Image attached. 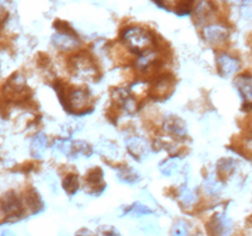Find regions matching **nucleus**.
I'll use <instances>...</instances> for the list:
<instances>
[{
    "label": "nucleus",
    "mask_w": 252,
    "mask_h": 236,
    "mask_svg": "<svg viewBox=\"0 0 252 236\" xmlns=\"http://www.w3.org/2000/svg\"><path fill=\"white\" fill-rule=\"evenodd\" d=\"M24 213V202L16 192L7 191L0 196V219H19Z\"/></svg>",
    "instance_id": "423d86ee"
},
{
    "label": "nucleus",
    "mask_w": 252,
    "mask_h": 236,
    "mask_svg": "<svg viewBox=\"0 0 252 236\" xmlns=\"http://www.w3.org/2000/svg\"><path fill=\"white\" fill-rule=\"evenodd\" d=\"M25 202H26V206L31 209L32 213H39L44 209V202L42 197L39 196L38 192L33 188H30L26 191V196H25Z\"/></svg>",
    "instance_id": "b1692460"
},
{
    "label": "nucleus",
    "mask_w": 252,
    "mask_h": 236,
    "mask_svg": "<svg viewBox=\"0 0 252 236\" xmlns=\"http://www.w3.org/2000/svg\"><path fill=\"white\" fill-rule=\"evenodd\" d=\"M161 9L184 16L192 12L194 0H153Z\"/></svg>",
    "instance_id": "dca6fc26"
},
{
    "label": "nucleus",
    "mask_w": 252,
    "mask_h": 236,
    "mask_svg": "<svg viewBox=\"0 0 252 236\" xmlns=\"http://www.w3.org/2000/svg\"><path fill=\"white\" fill-rule=\"evenodd\" d=\"M120 42L134 58L157 51L155 34L142 26H128L121 31Z\"/></svg>",
    "instance_id": "f257e3e1"
},
{
    "label": "nucleus",
    "mask_w": 252,
    "mask_h": 236,
    "mask_svg": "<svg viewBox=\"0 0 252 236\" xmlns=\"http://www.w3.org/2000/svg\"><path fill=\"white\" fill-rule=\"evenodd\" d=\"M217 6L212 0H198L196 6L192 9L193 21L197 26H202L216 21L213 20L217 15Z\"/></svg>",
    "instance_id": "f8f14e48"
},
{
    "label": "nucleus",
    "mask_w": 252,
    "mask_h": 236,
    "mask_svg": "<svg viewBox=\"0 0 252 236\" xmlns=\"http://www.w3.org/2000/svg\"><path fill=\"white\" fill-rule=\"evenodd\" d=\"M209 236H228L231 230V220L224 213H217L207 224Z\"/></svg>",
    "instance_id": "4468645a"
},
{
    "label": "nucleus",
    "mask_w": 252,
    "mask_h": 236,
    "mask_svg": "<svg viewBox=\"0 0 252 236\" xmlns=\"http://www.w3.org/2000/svg\"><path fill=\"white\" fill-rule=\"evenodd\" d=\"M217 68H218V73L220 74V76L229 78L238 73V70L240 69V60L229 53L220 52L219 54H217Z\"/></svg>",
    "instance_id": "2eb2a0df"
},
{
    "label": "nucleus",
    "mask_w": 252,
    "mask_h": 236,
    "mask_svg": "<svg viewBox=\"0 0 252 236\" xmlns=\"http://www.w3.org/2000/svg\"><path fill=\"white\" fill-rule=\"evenodd\" d=\"M0 1H1L2 2V4H10V2H11L12 1V0H0Z\"/></svg>",
    "instance_id": "72a5a7b5"
},
{
    "label": "nucleus",
    "mask_w": 252,
    "mask_h": 236,
    "mask_svg": "<svg viewBox=\"0 0 252 236\" xmlns=\"http://www.w3.org/2000/svg\"><path fill=\"white\" fill-rule=\"evenodd\" d=\"M175 76L169 73H162L153 80L152 85L149 86L148 96L155 101H165L175 92Z\"/></svg>",
    "instance_id": "6e6552de"
},
{
    "label": "nucleus",
    "mask_w": 252,
    "mask_h": 236,
    "mask_svg": "<svg viewBox=\"0 0 252 236\" xmlns=\"http://www.w3.org/2000/svg\"><path fill=\"white\" fill-rule=\"evenodd\" d=\"M226 1H231V2H241L243 0H226Z\"/></svg>",
    "instance_id": "f704fd0d"
},
{
    "label": "nucleus",
    "mask_w": 252,
    "mask_h": 236,
    "mask_svg": "<svg viewBox=\"0 0 252 236\" xmlns=\"http://www.w3.org/2000/svg\"><path fill=\"white\" fill-rule=\"evenodd\" d=\"M95 150L98 155H101L102 157H106L108 160L117 159L120 156V148L116 143L111 142V140H101L97 144L95 145Z\"/></svg>",
    "instance_id": "aec40b11"
},
{
    "label": "nucleus",
    "mask_w": 252,
    "mask_h": 236,
    "mask_svg": "<svg viewBox=\"0 0 252 236\" xmlns=\"http://www.w3.org/2000/svg\"><path fill=\"white\" fill-rule=\"evenodd\" d=\"M161 129L167 137L175 140L186 139L189 134V128L186 122L176 115H166L161 120Z\"/></svg>",
    "instance_id": "9d476101"
},
{
    "label": "nucleus",
    "mask_w": 252,
    "mask_h": 236,
    "mask_svg": "<svg viewBox=\"0 0 252 236\" xmlns=\"http://www.w3.org/2000/svg\"><path fill=\"white\" fill-rule=\"evenodd\" d=\"M154 214V210H153L150 206H145V204L140 203V202H135V203L130 204L128 206L127 208H125L123 210L122 216L125 215H132V216H148V215H152Z\"/></svg>",
    "instance_id": "a878e982"
},
{
    "label": "nucleus",
    "mask_w": 252,
    "mask_h": 236,
    "mask_svg": "<svg viewBox=\"0 0 252 236\" xmlns=\"http://www.w3.org/2000/svg\"><path fill=\"white\" fill-rule=\"evenodd\" d=\"M229 29L221 22L213 21L202 27V37L211 46H221L229 38Z\"/></svg>",
    "instance_id": "9b49d317"
},
{
    "label": "nucleus",
    "mask_w": 252,
    "mask_h": 236,
    "mask_svg": "<svg viewBox=\"0 0 252 236\" xmlns=\"http://www.w3.org/2000/svg\"><path fill=\"white\" fill-rule=\"evenodd\" d=\"M125 147L128 155L139 162L147 160L154 151V145L150 143V140L138 134H132L126 138Z\"/></svg>",
    "instance_id": "0eeeda50"
},
{
    "label": "nucleus",
    "mask_w": 252,
    "mask_h": 236,
    "mask_svg": "<svg viewBox=\"0 0 252 236\" xmlns=\"http://www.w3.org/2000/svg\"><path fill=\"white\" fill-rule=\"evenodd\" d=\"M177 198L185 208H192L198 202V194L189 184L184 183L182 186H180L179 191H177Z\"/></svg>",
    "instance_id": "412c9836"
},
{
    "label": "nucleus",
    "mask_w": 252,
    "mask_h": 236,
    "mask_svg": "<svg viewBox=\"0 0 252 236\" xmlns=\"http://www.w3.org/2000/svg\"><path fill=\"white\" fill-rule=\"evenodd\" d=\"M0 236H16V234L12 233L11 230L4 229V230H0Z\"/></svg>",
    "instance_id": "473e14b6"
},
{
    "label": "nucleus",
    "mask_w": 252,
    "mask_h": 236,
    "mask_svg": "<svg viewBox=\"0 0 252 236\" xmlns=\"http://www.w3.org/2000/svg\"><path fill=\"white\" fill-rule=\"evenodd\" d=\"M240 12L244 17H252V0H243L240 2Z\"/></svg>",
    "instance_id": "c756f323"
},
{
    "label": "nucleus",
    "mask_w": 252,
    "mask_h": 236,
    "mask_svg": "<svg viewBox=\"0 0 252 236\" xmlns=\"http://www.w3.org/2000/svg\"><path fill=\"white\" fill-rule=\"evenodd\" d=\"M223 189V182L217 174H208L203 179V191L207 196L217 197Z\"/></svg>",
    "instance_id": "4be33fe9"
},
{
    "label": "nucleus",
    "mask_w": 252,
    "mask_h": 236,
    "mask_svg": "<svg viewBox=\"0 0 252 236\" xmlns=\"http://www.w3.org/2000/svg\"><path fill=\"white\" fill-rule=\"evenodd\" d=\"M171 236H189V224L184 219H179L174 223Z\"/></svg>",
    "instance_id": "cd10ccee"
},
{
    "label": "nucleus",
    "mask_w": 252,
    "mask_h": 236,
    "mask_svg": "<svg viewBox=\"0 0 252 236\" xmlns=\"http://www.w3.org/2000/svg\"><path fill=\"white\" fill-rule=\"evenodd\" d=\"M48 149V137L43 132H38L33 135L30 143V155L34 160H42Z\"/></svg>",
    "instance_id": "f3484780"
},
{
    "label": "nucleus",
    "mask_w": 252,
    "mask_h": 236,
    "mask_svg": "<svg viewBox=\"0 0 252 236\" xmlns=\"http://www.w3.org/2000/svg\"><path fill=\"white\" fill-rule=\"evenodd\" d=\"M75 236H94V234L91 233L90 230H88V229H80V230L75 234Z\"/></svg>",
    "instance_id": "2f4dec72"
},
{
    "label": "nucleus",
    "mask_w": 252,
    "mask_h": 236,
    "mask_svg": "<svg viewBox=\"0 0 252 236\" xmlns=\"http://www.w3.org/2000/svg\"><path fill=\"white\" fill-rule=\"evenodd\" d=\"M2 96L6 101L17 102V101L25 100L29 93L26 80L21 74H14L9 80L5 83L4 88L1 90Z\"/></svg>",
    "instance_id": "1a4fd4ad"
},
{
    "label": "nucleus",
    "mask_w": 252,
    "mask_h": 236,
    "mask_svg": "<svg viewBox=\"0 0 252 236\" xmlns=\"http://www.w3.org/2000/svg\"><path fill=\"white\" fill-rule=\"evenodd\" d=\"M62 187H63V189L65 191V193L69 194L70 197L76 194V192L79 191V187H80L78 175L74 174V172L66 174L65 176H64L63 182H62Z\"/></svg>",
    "instance_id": "bb28decb"
},
{
    "label": "nucleus",
    "mask_w": 252,
    "mask_h": 236,
    "mask_svg": "<svg viewBox=\"0 0 252 236\" xmlns=\"http://www.w3.org/2000/svg\"><path fill=\"white\" fill-rule=\"evenodd\" d=\"M96 236H121L120 231L112 225H102L97 229Z\"/></svg>",
    "instance_id": "c85d7f7f"
},
{
    "label": "nucleus",
    "mask_w": 252,
    "mask_h": 236,
    "mask_svg": "<svg viewBox=\"0 0 252 236\" xmlns=\"http://www.w3.org/2000/svg\"><path fill=\"white\" fill-rule=\"evenodd\" d=\"M51 43L54 49L62 53H74L78 52L81 46V41L78 34L71 29H68V26H57L56 32L52 34Z\"/></svg>",
    "instance_id": "39448f33"
},
{
    "label": "nucleus",
    "mask_w": 252,
    "mask_h": 236,
    "mask_svg": "<svg viewBox=\"0 0 252 236\" xmlns=\"http://www.w3.org/2000/svg\"><path fill=\"white\" fill-rule=\"evenodd\" d=\"M64 107L73 115H86L93 111L94 97L86 88H65L59 92Z\"/></svg>",
    "instance_id": "f03ea898"
},
{
    "label": "nucleus",
    "mask_w": 252,
    "mask_h": 236,
    "mask_svg": "<svg viewBox=\"0 0 252 236\" xmlns=\"http://www.w3.org/2000/svg\"><path fill=\"white\" fill-rule=\"evenodd\" d=\"M235 86L244 101V108L252 110V80L248 75H240L235 79Z\"/></svg>",
    "instance_id": "6ab92c4d"
},
{
    "label": "nucleus",
    "mask_w": 252,
    "mask_h": 236,
    "mask_svg": "<svg viewBox=\"0 0 252 236\" xmlns=\"http://www.w3.org/2000/svg\"><path fill=\"white\" fill-rule=\"evenodd\" d=\"M52 149L58 152V154L65 156L66 159L70 160H76L79 157L89 159L95 152L94 148L88 142L80 139L74 140L70 137H64L56 139L53 142V144H52Z\"/></svg>",
    "instance_id": "20e7f679"
},
{
    "label": "nucleus",
    "mask_w": 252,
    "mask_h": 236,
    "mask_svg": "<svg viewBox=\"0 0 252 236\" xmlns=\"http://www.w3.org/2000/svg\"><path fill=\"white\" fill-rule=\"evenodd\" d=\"M236 167V161L233 159H229V157H224L220 159L217 164V176L220 179L226 178V177L230 176L234 171H235Z\"/></svg>",
    "instance_id": "393cba45"
},
{
    "label": "nucleus",
    "mask_w": 252,
    "mask_h": 236,
    "mask_svg": "<svg viewBox=\"0 0 252 236\" xmlns=\"http://www.w3.org/2000/svg\"><path fill=\"white\" fill-rule=\"evenodd\" d=\"M69 70L75 79L83 81H95L98 78L96 60L88 53L76 52L69 59Z\"/></svg>",
    "instance_id": "7ed1b4c3"
},
{
    "label": "nucleus",
    "mask_w": 252,
    "mask_h": 236,
    "mask_svg": "<svg viewBox=\"0 0 252 236\" xmlns=\"http://www.w3.org/2000/svg\"><path fill=\"white\" fill-rule=\"evenodd\" d=\"M116 176H117V179L121 183L129 184V186L139 183L140 179H142L140 172L135 167L127 164L120 165V166L116 167Z\"/></svg>",
    "instance_id": "a211bd4d"
},
{
    "label": "nucleus",
    "mask_w": 252,
    "mask_h": 236,
    "mask_svg": "<svg viewBox=\"0 0 252 236\" xmlns=\"http://www.w3.org/2000/svg\"><path fill=\"white\" fill-rule=\"evenodd\" d=\"M103 174L101 167H93L85 175V189L91 196H98L106 189V184L103 182Z\"/></svg>",
    "instance_id": "ddd939ff"
},
{
    "label": "nucleus",
    "mask_w": 252,
    "mask_h": 236,
    "mask_svg": "<svg viewBox=\"0 0 252 236\" xmlns=\"http://www.w3.org/2000/svg\"><path fill=\"white\" fill-rule=\"evenodd\" d=\"M6 17H7L6 7H5V5L0 1V25H1L5 20H6Z\"/></svg>",
    "instance_id": "7c9ffc66"
},
{
    "label": "nucleus",
    "mask_w": 252,
    "mask_h": 236,
    "mask_svg": "<svg viewBox=\"0 0 252 236\" xmlns=\"http://www.w3.org/2000/svg\"><path fill=\"white\" fill-rule=\"evenodd\" d=\"M180 159L181 157L177 156V155H172V156H169L162 160L159 164V166H158L160 174L166 177H171L175 174H177L180 170Z\"/></svg>",
    "instance_id": "5701e85b"
},
{
    "label": "nucleus",
    "mask_w": 252,
    "mask_h": 236,
    "mask_svg": "<svg viewBox=\"0 0 252 236\" xmlns=\"http://www.w3.org/2000/svg\"><path fill=\"white\" fill-rule=\"evenodd\" d=\"M1 132H2V130H1V127H0V137H1Z\"/></svg>",
    "instance_id": "c9c22d12"
}]
</instances>
